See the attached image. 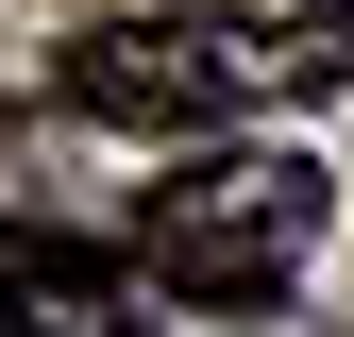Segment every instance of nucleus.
I'll return each instance as SVG.
<instances>
[{
  "mask_svg": "<svg viewBox=\"0 0 354 337\" xmlns=\"http://www.w3.org/2000/svg\"><path fill=\"white\" fill-rule=\"evenodd\" d=\"M0 337H34V320H17V304H0Z\"/></svg>",
  "mask_w": 354,
  "mask_h": 337,
  "instance_id": "nucleus-3",
  "label": "nucleus"
},
{
  "mask_svg": "<svg viewBox=\"0 0 354 337\" xmlns=\"http://www.w3.org/2000/svg\"><path fill=\"white\" fill-rule=\"evenodd\" d=\"M321 253V168L304 152H186L169 186L136 202V270L186 287V304H270V287Z\"/></svg>",
  "mask_w": 354,
  "mask_h": 337,
  "instance_id": "nucleus-2",
  "label": "nucleus"
},
{
  "mask_svg": "<svg viewBox=\"0 0 354 337\" xmlns=\"http://www.w3.org/2000/svg\"><path fill=\"white\" fill-rule=\"evenodd\" d=\"M354 68V17H253V0H152V17H84L51 51V102L102 118V135H203V118L253 102H321Z\"/></svg>",
  "mask_w": 354,
  "mask_h": 337,
  "instance_id": "nucleus-1",
  "label": "nucleus"
}]
</instances>
